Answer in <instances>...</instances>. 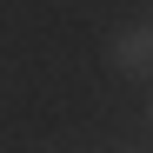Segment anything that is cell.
Returning a JSON list of instances; mask_svg holds the SVG:
<instances>
[{
  "label": "cell",
  "instance_id": "1",
  "mask_svg": "<svg viewBox=\"0 0 153 153\" xmlns=\"http://www.w3.org/2000/svg\"><path fill=\"white\" fill-rule=\"evenodd\" d=\"M107 67L113 73H133V80L153 73V27H146V20H126V27L107 33Z\"/></svg>",
  "mask_w": 153,
  "mask_h": 153
},
{
  "label": "cell",
  "instance_id": "2",
  "mask_svg": "<svg viewBox=\"0 0 153 153\" xmlns=\"http://www.w3.org/2000/svg\"><path fill=\"white\" fill-rule=\"evenodd\" d=\"M146 120H153V100H146Z\"/></svg>",
  "mask_w": 153,
  "mask_h": 153
},
{
  "label": "cell",
  "instance_id": "3",
  "mask_svg": "<svg viewBox=\"0 0 153 153\" xmlns=\"http://www.w3.org/2000/svg\"><path fill=\"white\" fill-rule=\"evenodd\" d=\"M126 153H140V146H126Z\"/></svg>",
  "mask_w": 153,
  "mask_h": 153
}]
</instances>
